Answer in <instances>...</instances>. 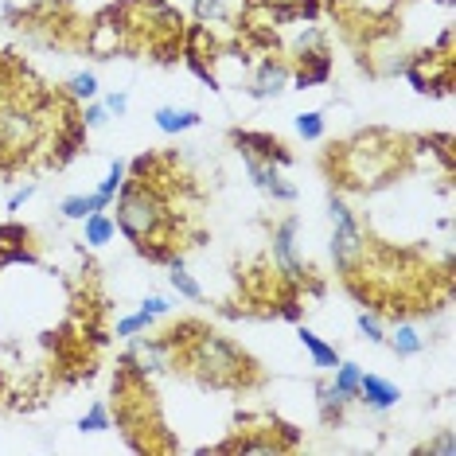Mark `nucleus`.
<instances>
[{
  "label": "nucleus",
  "mask_w": 456,
  "mask_h": 456,
  "mask_svg": "<svg viewBox=\"0 0 456 456\" xmlns=\"http://www.w3.org/2000/svg\"><path fill=\"white\" fill-rule=\"evenodd\" d=\"M300 344H305V351H308V355H313V367H320V370H331V367H336V362H339L336 347L324 344V339H320L316 331L300 328Z\"/></svg>",
  "instance_id": "13"
},
{
  "label": "nucleus",
  "mask_w": 456,
  "mask_h": 456,
  "mask_svg": "<svg viewBox=\"0 0 456 456\" xmlns=\"http://www.w3.org/2000/svg\"><path fill=\"white\" fill-rule=\"evenodd\" d=\"M231 16L226 12V0H195V20H200V24H223V20Z\"/></svg>",
  "instance_id": "21"
},
{
  "label": "nucleus",
  "mask_w": 456,
  "mask_h": 456,
  "mask_svg": "<svg viewBox=\"0 0 456 456\" xmlns=\"http://www.w3.org/2000/svg\"><path fill=\"white\" fill-rule=\"evenodd\" d=\"M195 336H183V324L164 331V339L172 344V351H180L183 367L191 370L195 379L203 382V387H254L257 382V367L254 359L246 355V351H238L231 339L215 336L211 328H191Z\"/></svg>",
  "instance_id": "2"
},
{
  "label": "nucleus",
  "mask_w": 456,
  "mask_h": 456,
  "mask_svg": "<svg viewBox=\"0 0 456 456\" xmlns=\"http://www.w3.org/2000/svg\"><path fill=\"white\" fill-rule=\"evenodd\" d=\"M231 141L238 144V152L242 157H257V160H269L277 164V168H285V164H293L289 157V149L277 137H269V133H231Z\"/></svg>",
  "instance_id": "6"
},
{
  "label": "nucleus",
  "mask_w": 456,
  "mask_h": 456,
  "mask_svg": "<svg viewBox=\"0 0 456 456\" xmlns=\"http://www.w3.org/2000/svg\"><path fill=\"white\" fill-rule=\"evenodd\" d=\"M86 246H106L113 234H118V223L110 219L106 211H94V215H86Z\"/></svg>",
  "instance_id": "14"
},
{
  "label": "nucleus",
  "mask_w": 456,
  "mask_h": 456,
  "mask_svg": "<svg viewBox=\"0 0 456 456\" xmlns=\"http://www.w3.org/2000/svg\"><path fill=\"white\" fill-rule=\"evenodd\" d=\"M126 175H129V164H126V160H113V164H110L106 180L98 183V195H102V203H106V207L118 200V191H121V188H126Z\"/></svg>",
  "instance_id": "16"
},
{
  "label": "nucleus",
  "mask_w": 456,
  "mask_h": 456,
  "mask_svg": "<svg viewBox=\"0 0 456 456\" xmlns=\"http://www.w3.org/2000/svg\"><path fill=\"white\" fill-rule=\"evenodd\" d=\"M242 164H246V172H250V180H254L265 195H273L277 203H297V188L281 180V168H277V164L257 160V157H242Z\"/></svg>",
  "instance_id": "7"
},
{
  "label": "nucleus",
  "mask_w": 456,
  "mask_h": 456,
  "mask_svg": "<svg viewBox=\"0 0 456 456\" xmlns=\"http://www.w3.org/2000/svg\"><path fill=\"white\" fill-rule=\"evenodd\" d=\"M355 398L362 402L367 410H375V413H387L398 406V398H402V390L394 387L390 379H379V375H362L359 379V394Z\"/></svg>",
  "instance_id": "8"
},
{
  "label": "nucleus",
  "mask_w": 456,
  "mask_h": 456,
  "mask_svg": "<svg viewBox=\"0 0 456 456\" xmlns=\"http://www.w3.org/2000/svg\"><path fill=\"white\" fill-rule=\"evenodd\" d=\"M67 94L78 98V102H94L98 98V78L90 75V70H82V75H75L67 82Z\"/></svg>",
  "instance_id": "20"
},
{
  "label": "nucleus",
  "mask_w": 456,
  "mask_h": 456,
  "mask_svg": "<svg viewBox=\"0 0 456 456\" xmlns=\"http://www.w3.org/2000/svg\"><path fill=\"white\" fill-rule=\"evenodd\" d=\"M32 195H36V183H24V191H16L12 200H8V211H20V207L32 200Z\"/></svg>",
  "instance_id": "29"
},
{
  "label": "nucleus",
  "mask_w": 456,
  "mask_h": 456,
  "mask_svg": "<svg viewBox=\"0 0 456 456\" xmlns=\"http://www.w3.org/2000/svg\"><path fill=\"white\" fill-rule=\"evenodd\" d=\"M359 331H362V339H370V344H382V339H387L382 320L375 313H359Z\"/></svg>",
  "instance_id": "24"
},
{
  "label": "nucleus",
  "mask_w": 456,
  "mask_h": 456,
  "mask_svg": "<svg viewBox=\"0 0 456 456\" xmlns=\"http://www.w3.org/2000/svg\"><path fill=\"white\" fill-rule=\"evenodd\" d=\"M289 67L281 63V59H265L262 70H257V82L250 86V94L254 98H273V94H281V90L289 86Z\"/></svg>",
  "instance_id": "9"
},
{
  "label": "nucleus",
  "mask_w": 456,
  "mask_h": 456,
  "mask_svg": "<svg viewBox=\"0 0 456 456\" xmlns=\"http://www.w3.org/2000/svg\"><path fill=\"white\" fill-rule=\"evenodd\" d=\"M172 289L180 297H188V300H203V289H200V281H195V277L188 273V269H183V262H172Z\"/></svg>",
  "instance_id": "19"
},
{
  "label": "nucleus",
  "mask_w": 456,
  "mask_h": 456,
  "mask_svg": "<svg viewBox=\"0 0 456 456\" xmlns=\"http://www.w3.org/2000/svg\"><path fill=\"white\" fill-rule=\"evenodd\" d=\"M297 133H300V137H305V141H320V137H324V113H300V118H297Z\"/></svg>",
  "instance_id": "22"
},
{
  "label": "nucleus",
  "mask_w": 456,
  "mask_h": 456,
  "mask_svg": "<svg viewBox=\"0 0 456 456\" xmlns=\"http://www.w3.org/2000/svg\"><path fill=\"white\" fill-rule=\"evenodd\" d=\"M149 328H152V316L144 313V308H141V313H133V316H126V320H118V336L121 339L141 336V331H149Z\"/></svg>",
  "instance_id": "23"
},
{
  "label": "nucleus",
  "mask_w": 456,
  "mask_h": 456,
  "mask_svg": "<svg viewBox=\"0 0 456 456\" xmlns=\"http://www.w3.org/2000/svg\"><path fill=\"white\" fill-rule=\"evenodd\" d=\"M118 226L137 246L141 257L164 265L180 262L175 257V226H180V219H175V211L152 180H126V188L118 191Z\"/></svg>",
  "instance_id": "1"
},
{
  "label": "nucleus",
  "mask_w": 456,
  "mask_h": 456,
  "mask_svg": "<svg viewBox=\"0 0 456 456\" xmlns=\"http://www.w3.org/2000/svg\"><path fill=\"white\" fill-rule=\"evenodd\" d=\"M390 347H394V355L398 359H413V355H421L425 339L418 336V328H413L410 320H402V324L390 331Z\"/></svg>",
  "instance_id": "12"
},
{
  "label": "nucleus",
  "mask_w": 456,
  "mask_h": 456,
  "mask_svg": "<svg viewBox=\"0 0 456 456\" xmlns=\"http://www.w3.org/2000/svg\"><path fill=\"white\" fill-rule=\"evenodd\" d=\"M78 429L82 433H106V429H113V418H110V406L106 402H94L86 413L78 418Z\"/></svg>",
  "instance_id": "18"
},
{
  "label": "nucleus",
  "mask_w": 456,
  "mask_h": 456,
  "mask_svg": "<svg viewBox=\"0 0 456 456\" xmlns=\"http://www.w3.org/2000/svg\"><path fill=\"white\" fill-rule=\"evenodd\" d=\"M406 137H394L387 129H367L355 141L339 144L331 152L336 160V183H344L351 191H375L382 183H390L398 175L402 160H406Z\"/></svg>",
  "instance_id": "3"
},
{
  "label": "nucleus",
  "mask_w": 456,
  "mask_h": 456,
  "mask_svg": "<svg viewBox=\"0 0 456 456\" xmlns=\"http://www.w3.org/2000/svg\"><path fill=\"white\" fill-rule=\"evenodd\" d=\"M78 118H82V126H86V129H102L110 121V110L102 106V102H90V106L78 113Z\"/></svg>",
  "instance_id": "26"
},
{
  "label": "nucleus",
  "mask_w": 456,
  "mask_h": 456,
  "mask_svg": "<svg viewBox=\"0 0 456 456\" xmlns=\"http://www.w3.org/2000/svg\"><path fill=\"white\" fill-rule=\"evenodd\" d=\"M316 406H320V418H324L328 425H336L347 410V398L331 387V382H316Z\"/></svg>",
  "instance_id": "11"
},
{
  "label": "nucleus",
  "mask_w": 456,
  "mask_h": 456,
  "mask_svg": "<svg viewBox=\"0 0 456 456\" xmlns=\"http://www.w3.org/2000/svg\"><path fill=\"white\" fill-rule=\"evenodd\" d=\"M328 215H331V257H336L339 273H347L367 242H362V231H359L355 215H351V207L339 200V195L328 200Z\"/></svg>",
  "instance_id": "4"
},
{
  "label": "nucleus",
  "mask_w": 456,
  "mask_h": 456,
  "mask_svg": "<svg viewBox=\"0 0 456 456\" xmlns=\"http://www.w3.org/2000/svg\"><path fill=\"white\" fill-rule=\"evenodd\" d=\"M141 308H144V313H149L152 320H157V316H164V313H168L172 305H168V300H164V297H149V300H144Z\"/></svg>",
  "instance_id": "28"
},
{
  "label": "nucleus",
  "mask_w": 456,
  "mask_h": 456,
  "mask_svg": "<svg viewBox=\"0 0 456 456\" xmlns=\"http://www.w3.org/2000/svg\"><path fill=\"white\" fill-rule=\"evenodd\" d=\"M359 379H362L359 362H336V382H331V387L344 394L347 402H355V394H359Z\"/></svg>",
  "instance_id": "17"
},
{
  "label": "nucleus",
  "mask_w": 456,
  "mask_h": 456,
  "mask_svg": "<svg viewBox=\"0 0 456 456\" xmlns=\"http://www.w3.org/2000/svg\"><path fill=\"white\" fill-rule=\"evenodd\" d=\"M418 452H437V456H456V441H452V429H441L437 437H433L429 444H425V449H418Z\"/></svg>",
  "instance_id": "25"
},
{
  "label": "nucleus",
  "mask_w": 456,
  "mask_h": 456,
  "mask_svg": "<svg viewBox=\"0 0 456 456\" xmlns=\"http://www.w3.org/2000/svg\"><path fill=\"white\" fill-rule=\"evenodd\" d=\"M102 106L110 110V118H126V110H129V94L126 90H118V94H106V102Z\"/></svg>",
  "instance_id": "27"
},
{
  "label": "nucleus",
  "mask_w": 456,
  "mask_h": 456,
  "mask_svg": "<svg viewBox=\"0 0 456 456\" xmlns=\"http://www.w3.org/2000/svg\"><path fill=\"white\" fill-rule=\"evenodd\" d=\"M63 219H86V215H94V211H106V203H102V195H67L63 200Z\"/></svg>",
  "instance_id": "15"
},
{
  "label": "nucleus",
  "mask_w": 456,
  "mask_h": 456,
  "mask_svg": "<svg viewBox=\"0 0 456 456\" xmlns=\"http://www.w3.org/2000/svg\"><path fill=\"white\" fill-rule=\"evenodd\" d=\"M297 231H300L297 219H285L273 231V265L285 273L289 285H300L308 277V269H305V262H300V254H297Z\"/></svg>",
  "instance_id": "5"
},
{
  "label": "nucleus",
  "mask_w": 456,
  "mask_h": 456,
  "mask_svg": "<svg viewBox=\"0 0 456 456\" xmlns=\"http://www.w3.org/2000/svg\"><path fill=\"white\" fill-rule=\"evenodd\" d=\"M152 121H157V129L160 133H168V137H175V133H188L200 126V113L195 110H175V106H160L157 113H152Z\"/></svg>",
  "instance_id": "10"
}]
</instances>
